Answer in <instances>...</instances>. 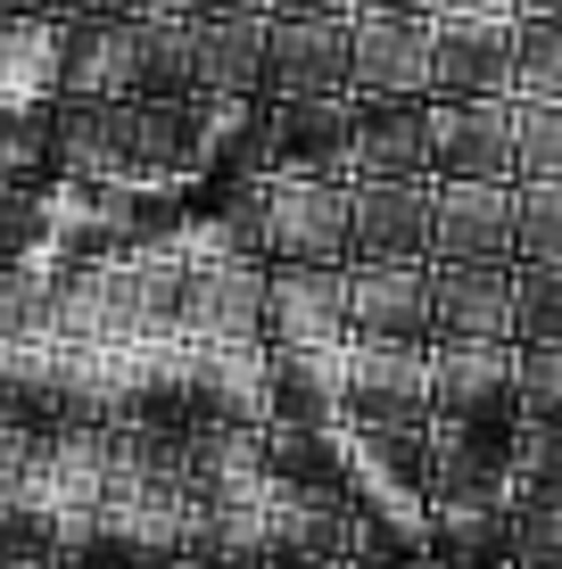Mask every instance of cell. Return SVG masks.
I'll list each match as a JSON object with an SVG mask.
<instances>
[{"mask_svg":"<svg viewBox=\"0 0 562 569\" xmlns=\"http://www.w3.org/2000/svg\"><path fill=\"white\" fill-rule=\"evenodd\" d=\"M190 347H265V264L231 257H190L183 264V330Z\"/></svg>","mask_w":562,"mask_h":569,"instance_id":"1","label":"cell"},{"mask_svg":"<svg viewBox=\"0 0 562 569\" xmlns=\"http://www.w3.org/2000/svg\"><path fill=\"white\" fill-rule=\"evenodd\" d=\"M431 429H521L513 347H431Z\"/></svg>","mask_w":562,"mask_h":569,"instance_id":"2","label":"cell"},{"mask_svg":"<svg viewBox=\"0 0 562 569\" xmlns=\"http://www.w3.org/2000/svg\"><path fill=\"white\" fill-rule=\"evenodd\" d=\"M265 479L298 512H364V455L347 429H265Z\"/></svg>","mask_w":562,"mask_h":569,"instance_id":"3","label":"cell"},{"mask_svg":"<svg viewBox=\"0 0 562 569\" xmlns=\"http://www.w3.org/2000/svg\"><path fill=\"white\" fill-rule=\"evenodd\" d=\"M347 347V272L274 264L265 272V356H339Z\"/></svg>","mask_w":562,"mask_h":569,"instance_id":"4","label":"cell"},{"mask_svg":"<svg viewBox=\"0 0 562 569\" xmlns=\"http://www.w3.org/2000/svg\"><path fill=\"white\" fill-rule=\"evenodd\" d=\"M356 100H265V173L356 182Z\"/></svg>","mask_w":562,"mask_h":569,"instance_id":"5","label":"cell"},{"mask_svg":"<svg viewBox=\"0 0 562 569\" xmlns=\"http://www.w3.org/2000/svg\"><path fill=\"white\" fill-rule=\"evenodd\" d=\"M347 347L431 356V264H347Z\"/></svg>","mask_w":562,"mask_h":569,"instance_id":"6","label":"cell"},{"mask_svg":"<svg viewBox=\"0 0 562 569\" xmlns=\"http://www.w3.org/2000/svg\"><path fill=\"white\" fill-rule=\"evenodd\" d=\"M339 421H347V438L422 429V421H431V356H414V347H347Z\"/></svg>","mask_w":562,"mask_h":569,"instance_id":"7","label":"cell"},{"mask_svg":"<svg viewBox=\"0 0 562 569\" xmlns=\"http://www.w3.org/2000/svg\"><path fill=\"white\" fill-rule=\"evenodd\" d=\"M347 264H431V182L347 190Z\"/></svg>","mask_w":562,"mask_h":569,"instance_id":"8","label":"cell"},{"mask_svg":"<svg viewBox=\"0 0 562 569\" xmlns=\"http://www.w3.org/2000/svg\"><path fill=\"white\" fill-rule=\"evenodd\" d=\"M431 264H513V182H431Z\"/></svg>","mask_w":562,"mask_h":569,"instance_id":"9","label":"cell"},{"mask_svg":"<svg viewBox=\"0 0 562 569\" xmlns=\"http://www.w3.org/2000/svg\"><path fill=\"white\" fill-rule=\"evenodd\" d=\"M347 50H356V17H323V26L265 17V100H347Z\"/></svg>","mask_w":562,"mask_h":569,"instance_id":"10","label":"cell"},{"mask_svg":"<svg viewBox=\"0 0 562 569\" xmlns=\"http://www.w3.org/2000/svg\"><path fill=\"white\" fill-rule=\"evenodd\" d=\"M438 347H513V264H431Z\"/></svg>","mask_w":562,"mask_h":569,"instance_id":"11","label":"cell"},{"mask_svg":"<svg viewBox=\"0 0 562 569\" xmlns=\"http://www.w3.org/2000/svg\"><path fill=\"white\" fill-rule=\"evenodd\" d=\"M513 100V26H431V108Z\"/></svg>","mask_w":562,"mask_h":569,"instance_id":"12","label":"cell"},{"mask_svg":"<svg viewBox=\"0 0 562 569\" xmlns=\"http://www.w3.org/2000/svg\"><path fill=\"white\" fill-rule=\"evenodd\" d=\"M347 100H431V26L356 17V50H347Z\"/></svg>","mask_w":562,"mask_h":569,"instance_id":"13","label":"cell"},{"mask_svg":"<svg viewBox=\"0 0 562 569\" xmlns=\"http://www.w3.org/2000/svg\"><path fill=\"white\" fill-rule=\"evenodd\" d=\"M431 182H513V100L431 108Z\"/></svg>","mask_w":562,"mask_h":569,"instance_id":"14","label":"cell"},{"mask_svg":"<svg viewBox=\"0 0 562 569\" xmlns=\"http://www.w3.org/2000/svg\"><path fill=\"white\" fill-rule=\"evenodd\" d=\"M356 182H431V100H356Z\"/></svg>","mask_w":562,"mask_h":569,"instance_id":"15","label":"cell"},{"mask_svg":"<svg viewBox=\"0 0 562 569\" xmlns=\"http://www.w3.org/2000/svg\"><path fill=\"white\" fill-rule=\"evenodd\" d=\"M347 347L339 356H265V429H347Z\"/></svg>","mask_w":562,"mask_h":569,"instance_id":"16","label":"cell"},{"mask_svg":"<svg viewBox=\"0 0 562 569\" xmlns=\"http://www.w3.org/2000/svg\"><path fill=\"white\" fill-rule=\"evenodd\" d=\"M132 100H199V17L132 26Z\"/></svg>","mask_w":562,"mask_h":569,"instance_id":"17","label":"cell"},{"mask_svg":"<svg viewBox=\"0 0 562 569\" xmlns=\"http://www.w3.org/2000/svg\"><path fill=\"white\" fill-rule=\"evenodd\" d=\"M58 58H67V26H50V17H0V108H50Z\"/></svg>","mask_w":562,"mask_h":569,"instance_id":"18","label":"cell"},{"mask_svg":"<svg viewBox=\"0 0 562 569\" xmlns=\"http://www.w3.org/2000/svg\"><path fill=\"white\" fill-rule=\"evenodd\" d=\"M58 100H132V26H67V58H58Z\"/></svg>","mask_w":562,"mask_h":569,"instance_id":"19","label":"cell"},{"mask_svg":"<svg viewBox=\"0 0 562 569\" xmlns=\"http://www.w3.org/2000/svg\"><path fill=\"white\" fill-rule=\"evenodd\" d=\"M199 100H265V17L199 26Z\"/></svg>","mask_w":562,"mask_h":569,"instance_id":"20","label":"cell"},{"mask_svg":"<svg viewBox=\"0 0 562 569\" xmlns=\"http://www.w3.org/2000/svg\"><path fill=\"white\" fill-rule=\"evenodd\" d=\"M75 528L33 496H0V569H67Z\"/></svg>","mask_w":562,"mask_h":569,"instance_id":"21","label":"cell"},{"mask_svg":"<svg viewBox=\"0 0 562 569\" xmlns=\"http://www.w3.org/2000/svg\"><path fill=\"white\" fill-rule=\"evenodd\" d=\"M50 182H58L50 108H0V190H50Z\"/></svg>","mask_w":562,"mask_h":569,"instance_id":"22","label":"cell"},{"mask_svg":"<svg viewBox=\"0 0 562 569\" xmlns=\"http://www.w3.org/2000/svg\"><path fill=\"white\" fill-rule=\"evenodd\" d=\"M513 100L562 108V17H530V26H513Z\"/></svg>","mask_w":562,"mask_h":569,"instance_id":"23","label":"cell"},{"mask_svg":"<svg viewBox=\"0 0 562 569\" xmlns=\"http://www.w3.org/2000/svg\"><path fill=\"white\" fill-rule=\"evenodd\" d=\"M513 264H562V182H513Z\"/></svg>","mask_w":562,"mask_h":569,"instance_id":"24","label":"cell"},{"mask_svg":"<svg viewBox=\"0 0 562 569\" xmlns=\"http://www.w3.org/2000/svg\"><path fill=\"white\" fill-rule=\"evenodd\" d=\"M513 347H562V264H513Z\"/></svg>","mask_w":562,"mask_h":569,"instance_id":"25","label":"cell"},{"mask_svg":"<svg viewBox=\"0 0 562 569\" xmlns=\"http://www.w3.org/2000/svg\"><path fill=\"white\" fill-rule=\"evenodd\" d=\"M513 182H562V108L513 100Z\"/></svg>","mask_w":562,"mask_h":569,"instance_id":"26","label":"cell"},{"mask_svg":"<svg viewBox=\"0 0 562 569\" xmlns=\"http://www.w3.org/2000/svg\"><path fill=\"white\" fill-rule=\"evenodd\" d=\"M521 356V421L562 429V347H513Z\"/></svg>","mask_w":562,"mask_h":569,"instance_id":"27","label":"cell"},{"mask_svg":"<svg viewBox=\"0 0 562 569\" xmlns=\"http://www.w3.org/2000/svg\"><path fill=\"white\" fill-rule=\"evenodd\" d=\"M431 26H521L513 0H438Z\"/></svg>","mask_w":562,"mask_h":569,"instance_id":"28","label":"cell"},{"mask_svg":"<svg viewBox=\"0 0 562 569\" xmlns=\"http://www.w3.org/2000/svg\"><path fill=\"white\" fill-rule=\"evenodd\" d=\"M274 26H323V17H356V0H265Z\"/></svg>","mask_w":562,"mask_h":569,"instance_id":"29","label":"cell"},{"mask_svg":"<svg viewBox=\"0 0 562 569\" xmlns=\"http://www.w3.org/2000/svg\"><path fill=\"white\" fill-rule=\"evenodd\" d=\"M199 26H240V17H265V0H183Z\"/></svg>","mask_w":562,"mask_h":569,"instance_id":"30","label":"cell"},{"mask_svg":"<svg viewBox=\"0 0 562 569\" xmlns=\"http://www.w3.org/2000/svg\"><path fill=\"white\" fill-rule=\"evenodd\" d=\"M438 0H356V17H397V26H431Z\"/></svg>","mask_w":562,"mask_h":569,"instance_id":"31","label":"cell"},{"mask_svg":"<svg viewBox=\"0 0 562 569\" xmlns=\"http://www.w3.org/2000/svg\"><path fill=\"white\" fill-rule=\"evenodd\" d=\"M0 17H50L58 26V0H0Z\"/></svg>","mask_w":562,"mask_h":569,"instance_id":"32","label":"cell"},{"mask_svg":"<svg viewBox=\"0 0 562 569\" xmlns=\"http://www.w3.org/2000/svg\"><path fill=\"white\" fill-rule=\"evenodd\" d=\"M513 17L530 26V17H562V0H513Z\"/></svg>","mask_w":562,"mask_h":569,"instance_id":"33","label":"cell"}]
</instances>
